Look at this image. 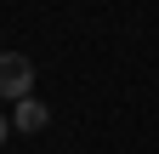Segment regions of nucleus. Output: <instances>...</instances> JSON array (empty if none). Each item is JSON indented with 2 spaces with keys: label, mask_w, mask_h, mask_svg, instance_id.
I'll return each instance as SVG.
<instances>
[{
  "label": "nucleus",
  "mask_w": 159,
  "mask_h": 154,
  "mask_svg": "<svg viewBox=\"0 0 159 154\" xmlns=\"http://www.w3.org/2000/svg\"><path fill=\"white\" fill-rule=\"evenodd\" d=\"M0 97H11V103L34 97V63L23 51H0Z\"/></svg>",
  "instance_id": "f257e3e1"
},
{
  "label": "nucleus",
  "mask_w": 159,
  "mask_h": 154,
  "mask_svg": "<svg viewBox=\"0 0 159 154\" xmlns=\"http://www.w3.org/2000/svg\"><path fill=\"white\" fill-rule=\"evenodd\" d=\"M46 120H51V114H46L40 97H23V103H17V131H46Z\"/></svg>",
  "instance_id": "f03ea898"
},
{
  "label": "nucleus",
  "mask_w": 159,
  "mask_h": 154,
  "mask_svg": "<svg viewBox=\"0 0 159 154\" xmlns=\"http://www.w3.org/2000/svg\"><path fill=\"white\" fill-rule=\"evenodd\" d=\"M6 137H11V120H6V114H0V143H6Z\"/></svg>",
  "instance_id": "7ed1b4c3"
}]
</instances>
